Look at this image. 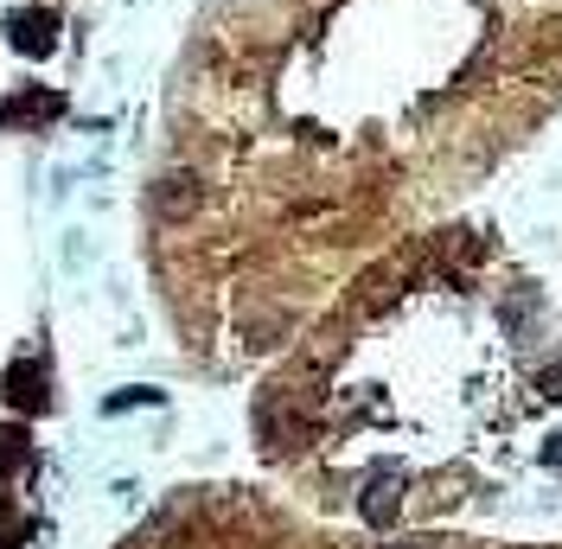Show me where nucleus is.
Returning <instances> with one entry per match:
<instances>
[{
  "label": "nucleus",
  "mask_w": 562,
  "mask_h": 549,
  "mask_svg": "<svg viewBox=\"0 0 562 549\" xmlns=\"http://www.w3.org/2000/svg\"><path fill=\"white\" fill-rule=\"evenodd\" d=\"M358 505H364V524H378V530H384L390 517H396V505H403V473H396V467L378 473V480L364 485V498H358Z\"/></svg>",
  "instance_id": "1"
},
{
  "label": "nucleus",
  "mask_w": 562,
  "mask_h": 549,
  "mask_svg": "<svg viewBox=\"0 0 562 549\" xmlns=\"http://www.w3.org/2000/svg\"><path fill=\"white\" fill-rule=\"evenodd\" d=\"M13 45H20L26 58H45V52H52V13H20V20H13Z\"/></svg>",
  "instance_id": "2"
},
{
  "label": "nucleus",
  "mask_w": 562,
  "mask_h": 549,
  "mask_svg": "<svg viewBox=\"0 0 562 549\" xmlns=\"http://www.w3.org/2000/svg\"><path fill=\"white\" fill-rule=\"evenodd\" d=\"M537 390H543V396H557V403H562V365H550V371L537 378Z\"/></svg>",
  "instance_id": "3"
},
{
  "label": "nucleus",
  "mask_w": 562,
  "mask_h": 549,
  "mask_svg": "<svg viewBox=\"0 0 562 549\" xmlns=\"http://www.w3.org/2000/svg\"><path fill=\"white\" fill-rule=\"evenodd\" d=\"M543 467H562V435H550V441H543Z\"/></svg>",
  "instance_id": "4"
},
{
  "label": "nucleus",
  "mask_w": 562,
  "mask_h": 549,
  "mask_svg": "<svg viewBox=\"0 0 562 549\" xmlns=\"http://www.w3.org/2000/svg\"><path fill=\"white\" fill-rule=\"evenodd\" d=\"M390 549H416V544H390Z\"/></svg>",
  "instance_id": "5"
}]
</instances>
